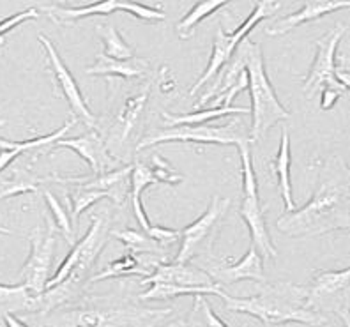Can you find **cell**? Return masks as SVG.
<instances>
[{"label":"cell","instance_id":"cell-33","mask_svg":"<svg viewBox=\"0 0 350 327\" xmlns=\"http://www.w3.org/2000/svg\"><path fill=\"white\" fill-rule=\"evenodd\" d=\"M44 198H46L48 207H50L51 214H53V220H55V223H57V228L62 232V235L66 237V241L73 244V239H71V235H73V221H71V218L68 216L66 209L62 207V204H60L55 196L51 195V192H44Z\"/></svg>","mask_w":350,"mask_h":327},{"label":"cell","instance_id":"cell-42","mask_svg":"<svg viewBox=\"0 0 350 327\" xmlns=\"http://www.w3.org/2000/svg\"><path fill=\"white\" fill-rule=\"evenodd\" d=\"M165 327H186V322H184V320H175V322L168 324V326Z\"/></svg>","mask_w":350,"mask_h":327},{"label":"cell","instance_id":"cell-38","mask_svg":"<svg viewBox=\"0 0 350 327\" xmlns=\"http://www.w3.org/2000/svg\"><path fill=\"white\" fill-rule=\"evenodd\" d=\"M342 90L333 89V87H324L322 89V99H321V108L322 110H331L338 103V99L342 98Z\"/></svg>","mask_w":350,"mask_h":327},{"label":"cell","instance_id":"cell-14","mask_svg":"<svg viewBox=\"0 0 350 327\" xmlns=\"http://www.w3.org/2000/svg\"><path fill=\"white\" fill-rule=\"evenodd\" d=\"M308 298L306 306L319 311V306L325 301H331L347 289H350V267L343 271H321L317 272L312 285L306 287Z\"/></svg>","mask_w":350,"mask_h":327},{"label":"cell","instance_id":"cell-25","mask_svg":"<svg viewBox=\"0 0 350 327\" xmlns=\"http://www.w3.org/2000/svg\"><path fill=\"white\" fill-rule=\"evenodd\" d=\"M128 274H142V276H149L150 271L137 259V255H124L122 259L113 260L105 267V271H101L99 274L90 278V283L101 280H108V278H119V276H128Z\"/></svg>","mask_w":350,"mask_h":327},{"label":"cell","instance_id":"cell-20","mask_svg":"<svg viewBox=\"0 0 350 327\" xmlns=\"http://www.w3.org/2000/svg\"><path fill=\"white\" fill-rule=\"evenodd\" d=\"M235 114H252L250 108H241V107H216V108H205V110H197L193 114L186 115H170L167 112H163L161 117L168 126H193V124H205L211 122L214 119H221L226 115H235Z\"/></svg>","mask_w":350,"mask_h":327},{"label":"cell","instance_id":"cell-37","mask_svg":"<svg viewBox=\"0 0 350 327\" xmlns=\"http://www.w3.org/2000/svg\"><path fill=\"white\" fill-rule=\"evenodd\" d=\"M334 77L345 90H350V57H342L340 64H336Z\"/></svg>","mask_w":350,"mask_h":327},{"label":"cell","instance_id":"cell-7","mask_svg":"<svg viewBox=\"0 0 350 327\" xmlns=\"http://www.w3.org/2000/svg\"><path fill=\"white\" fill-rule=\"evenodd\" d=\"M228 205V198L213 196L207 211L195 223L180 230V250L175 257V262H191L195 257L202 255L204 250H211Z\"/></svg>","mask_w":350,"mask_h":327},{"label":"cell","instance_id":"cell-31","mask_svg":"<svg viewBox=\"0 0 350 327\" xmlns=\"http://www.w3.org/2000/svg\"><path fill=\"white\" fill-rule=\"evenodd\" d=\"M14 177L9 179L8 183L2 184L0 187V198H5V196H13V195H22V193L27 192H38L39 184L43 183V179L34 177L30 175L29 172L25 170H14Z\"/></svg>","mask_w":350,"mask_h":327},{"label":"cell","instance_id":"cell-26","mask_svg":"<svg viewBox=\"0 0 350 327\" xmlns=\"http://www.w3.org/2000/svg\"><path fill=\"white\" fill-rule=\"evenodd\" d=\"M75 122H77V117L75 119H69L68 122L62 126L60 129H57L55 133H51L48 136H38L34 140H25V142H9V140H2L0 138V149H8V151H16L18 154H23V153H29V151H39L46 147L50 144H55L57 140H60L69 129L73 128Z\"/></svg>","mask_w":350,"mask_h":327},{"label":"cell","instance_id":"cell-21","mask_svg":"<svg viewBox=\"0 0 350 327\" xmlns=\"http://www.w3.org/2000/svg\"><path fill=\"white\" fill-rule=\"evenodd\" d=\"M149 92H150V87H147L144 92L135 96V98H129L128 101H126V105L122 107V110H120L119 114L116 128H113V142L122 144V142L128 138L133 126H135L137 120L142 117V112H144L147 99H149Z\"/></svg>","mask_w":350,"mask_h":327},{"label":"cell","instance_id":"cell-23","mask_svg":"<svg viewBox=\"0 0 350 327\" xmlns=\"http://www.w3.org/2000/svg\"><path fill=\"white\" fill-rule=\"evenodd\" d=\"M14 311H34V296L25 285H0V320Z\"/></svg>","mask_w":350,"mask_h":327},{"label":"cell","instance_id":"cell-34","mask_svg":"<svg viewBox=\"0 0 350 327\" xmlns=\"http://www.w3.org/2000/svg\"><path fill=\"white\" fill-rule=\"evenodd\" d=\"M119 11L131 13L138 20H146V22H161V20L167 18L159 9L147 8L144 4H138V2H129V0H119Z\"/></svg>","mask_w":350,"mask_h":327},{"label":"cell","instance_id":"cell-27","mask_svg":"<svg viewBox=\"0 0 350 327\" xmlns=\"http://www.w3.org/2000/svg\"><path fill=\"white\" fill-rule=\"evenodd\" d=\"M98 32L103 39V44H105V55L111 57V59L117 60H126L133 57V47H129L126 43L122 36L119 34V30L111 23H107V25H99Z\"/></svg>","mask_w":350,"mask_h":327},{"label":"cell","instance_id":"cell-29","mask_svg":"<svg viewBox=\"0 0 350 327\" xmlns=\"http://www.w3.org/2000/svg\"><path fill=\"white\" fill-rule=\"evenodd\" d=\"M186 327H228L218 315L214 313L204 296H195L193 310L188 317Z\"/></svg>","mask_w":350,"mask_h":327},{"label":"cell","instance_id":"cell-12","mask_svg":"<svg viewBox=\"0 0 350 327\" xmlns=\"http://www.w3.org/2000/svg\"><path fill=\"white\" fill-rule=\"evenodd\" d=\"M207 272L211 274L214 283H218L219 287L237 283V281L243 280L258 281V283L265 281L264 259H262V255L256 251L253 244L246 251V255L237 263H234V265H216V267L209 269Z\"/></svg>","mask_w":350,"mask_h":327},{"label":"cell","instance_id":"cell-8","mask_svg":"<svg viewBox=\"0 0 350 327\" xmlns=\"http://www.w3.org/2000/svg\"><path fill=\"white\" fill-rule=\"evenodd\" d=\"M345 25H336L333 30H329L324 38L319 39L315 43V60H313L310 75L306 77V81H304L303 86V92L306 94V98H312L317 90L324 89V87H333V89L345 92V89L340 86V81L334 77V69H336V50L340 41H342L343 34H345Z\"/></svg>","mask_w":350,"mask_h":327},{"label":"cell","instance_id":"cell-43","mask_svg":"<svg viewBox=\"0 0 350 327\" xmlns=\"http://www.w3.org/2000/svg\"><path fill=\"white\" fill-rule=\"evenodd\" d=\"M4 126H5V120L0 119V128H4Z\"/></svg>","mask_w":350,"mask_h":327},{"label":"cell","instance_id":"cell-6","mask_svg":"<svg viewBox=\"0 0 350 327\" xmlns=\"http://www.w3.org/2000/svg\"><path fill=\"white\" fill-rule=\"evenodd\" d=\"M165 142H191V144H218L241 147L243 144H248L250 135L241 131L237 120H234L232 126H207V122L193 124V126H172L168 129L146 136L138 144L137 149L142 151L144 147H152V145L165 144Z\"/></svg>","mask_w":350,"mask_h":327},{"label":"cell","instance_id":"cell-32","mask_svg":"<svg viewBox=\"0 0 350 327\" xmlns=\"http://www.w3.org/2000/svg\"><path fill=\"white\" fill-rule=\"evenodd\" d=\"M120 317H122L120 311L113 313V311L107 310H83L77 313L73 327H105L108 324L117 322Z\"/></svg>","mask_w":350,"mask_h":327},{"label":"cell","instance_id":"cell-24","mask_svg":"<svg viewBox=\"0 0 350 327\" xmlns=\"http://www.w3.org/2000/svg\"><path fill=\"white\" fill-rule=\"evenodd\" d=\"M230 0H200L197 4L193 5V9L189 11L186 16L177 23V32H179L180 39H188L193 36V29L205 20V18L213 14L214 11H218L219 8H223L225 4H228Z\"/></svg>","mask_w":350,"mask_h":327},{"label":"cell","instance_id":"cell-40","mask_svg":"<svg viewBox=\"0 0 350 327\" xmlns=\"http://www.w3.org/2000/svg\"><path fill=\"white\" fill-rule=\"evenodd\" d=\"M4 324H5V327H29L25 322H23V320H20L18 317H14L13 313L4 315Z\"/></svg>","mask_w":350,"mask_h":327},{"label":"cell","instance_id":"cell-10","mask_svg":"<svg viewBox=\"0 0 350 327\" xmlns=\"http://www.w3.org/2000/svg\"><path fill=\"white\" fill-rule=\"evenodd\" d=\"M39 41L43 43L44 50H46L51 68H53V71H55L57 83H59L60 90H62V96H64L66 101L69 103L71 110H73V115L77 117V119H80L81 122L85 124L87 128L96 129L98 128V119H96L94 114H92V112L89 110V107H87L85 99H83V96H81L80 92V87H78L77 80H75V77L71 75V71L66 68L64 60L60 59L55 47L51 44V41L46 38V36L39 34Z\"/></svg>","mask_w":350,"mask_h":327},{"label":"cell","instance_id":"cell-30","mask_svg":"<svg viewBox=\"0 0 350 327\" xmlns=\"http://www.w3.org/2000/svg\"><path fill=\"white\" fill-rule=\"evenodd\" d=\"M110 234L116 235L119 241L124 242L133 253H159L163 250L159 242H156L149 235L140 234L137 230H116V232H110Z\"/></svg>","mask_w":350,"mask_h":327},{"label":"cell","instance_id":"cell-41","mask_svg":"<svg viewBox=\"0 0 350 327\" xmlns=\"http://www.w3.org/2000/svg\"><path fill=\"white\" fill-rule=\"evenodd\" d=\"M340 317H342L343 319V322H345V326L347 327H350V315H349V311H340Z\"/></svg>","mask_w":350,"mask_h":327},{"label":"cell","instance_id":"cell-4","mask_svg":"<svg viewBox=\"0 0 350 327\" xmlns=\"http://www.w3.org/2000/svg\"><path fill=\"white\" fill-rule=\"evenodd\" d=\"M241 161H243V202H241L239 214L246 221V225L252 234V244L260 253L262 259H276L278 251L269 237V230L265 225L264 209L258 198V184H256L255 170H253L252 153H250V142L239 147Z\"/></svg>","mask_w":350,"mask_h":327},{"label":"cell","instance_id":"cell-22","mask_svg":"<svg viewBox=\"0 0 350 327\" xmlns=\"http://www.w3.org/2000/svg\"><path fill=\"white\" fill-rule=\"evenodd\" d=\"M113 11H119V0H101L90 5H83V8H50L48 14L59 23H71L87 16L111 14Z\"/></svg>","mask_w":350,"mask_h":327},{"label":"cell","instance_id":"cell-19","mask_svg":"<svg viewBox=\"0 0 350 327\" xmlns=\"http://www.w3.org/2000/svg\"><path fill=\"white\" fill-rule=\"evenodd\" d=\"M221 287H184V285L172 283H150L147 292L140 293L142 301H163V299H174L180 296H221Z\"/></svg>","mask_w":350,"mask_h":327},{"label":"cell","instance_id":"cell-9","mask_svg":"<svg viewBox=\"0 0 350 327\" xmlns=\"http://www.w3.org/2000/svg\"><path fill=\"white\" fill-rule=\"evenodd\" d=\"M53 251H55V228L50 225L46 232H41L39 228L34 230V234L30 237V257L20 272L23 285L32 296H39L46 289L51 262H53Z\"/></svg>","mask_w":350,"mask_h":327},{"label":"cell","instance_id":"cell-39","mask_svg":"<svg viewBox=\"0 0 350 327\" xmlns=\"http://www.w3.org/2000/svg\"><path fill=\"white\" fill-rule=\"evenodd\" d=\"M18 156H20V154H18L16 151L0 149V172L4 170V168H8V166L11 165Z\"/></svg>","mask_w":350,"mask_h":327},{"label":"cell","instance_id":"cell-3","mask_svg":"<svg viewBox=\"0 0 350 327\" xmlns=\"http://www.w3.org/2000/svg\"><path fill=\"white\" fill-rule=\"evenodd\" d=\"M244 55V68L248 73V89L252 96V128H250V142L260 140L274 124L291 119V114L283 108L265 73L264 57L260 44L252 43L248 38L239 44Z\"/></svg>","mask_w":350,"mask_h":327},{"label":"cell","instance_id":"cell-18","mask_svg":"<svg viewBox=\"0 0 350 327\" xmlns=\"http://www.w3.org/2000/svg\"><path fill=\"white\" fill-rule=\"evenodd\" d=\"M131 179V207H133V214L137 218V221L140 223V226L144 230H149L150 228V223H149V218L146 214V209H144V204H142V193L144 189L149 186H152L154 183H159L158 175L152 168L146 165H133V172L129 175Z\"/></svg>","mask_w":350,"mask_h":327},{"label":"cell","instance_id":"cell-35","mask_svg":"<svg viewBox=\"0 0 350 327\" xmlns=\"http://www.w3.org/2000/svg\"><path fill=\"white\" fill-rule=\"evenodd\" d=\"M38 16H39L38 9H25V11H22V13L5 18V20L0 22V38L8 34V32H11V30H13L14 27L20 25V23L27 22V20H36Z\"/></svg>","mask_w":350,"mask_h":327},{"label":"cell","instance_id":"cell-15","mask_svg":"<svg viewBox=\"0 0 350 327\" xmlns=\"http://www.w3.org/2000/svg\"><path fill=\"white\" fill-rule=\"evenodd\" d=\"M71 149L77 154H80L83 159L90 165V170L92 174L99 175L105 174V172H110L111 165H113V159L108 156L107 149H105V144L99 138V135L96 133H90V135H83L80 138H75V140H57L55 149Z\"/></svg>","mask_w":350,"mask_h":327},{"label":"cell","instance_id":"cell-11","mask_svg":"<svg viewBox=\"0 0 350 327\" xmlns=\"http://www.w3.org/2000/svg\"><path fill=\"white\" fill-rule=\"evenodd\" d=\"M142 285L150 283H172L184 285V287H216L211 274L207 271L195 267L189 262H174V263H156L154 271L149 276L140 281ZM219 287V285H218Z\"/></svg>","mask_w":350,"mask_h":327},{"label":"cell","instance_id":"cell-17","mask_svg":"<svg viewBox=\"0 0 350 327\" xmlns=\"http://www.w3.org/2000/svg\"><path fill=\"white\" fill-rule=\"evenodd\" d=\"M271 170L278 175V187L282 193L283 204H285V213L295 211L294 198H292V183H291V136L286 128L282 129V142H280V151L273 163Z\"/></svg>","mask_w":350,"mask_h":327},{"label":"cell","instance_id":"cell-13","mask_svg":"<svg viewBox=\"0 0 350 327\" xmlns=\"http://www.w3.org/2000/svg\"><path fill=\"white\" fill-rule=\"evenodd\" d=\"M349 8L350 0H308L299 11H295L294 14H288V16L278 20L274 25L267 27L265 32L269 36H283L286 32H291L292 29H295V27L303 25V23L313 22V20H319V18L325 16V14Z\"/></svg>","mask_w":350,"mask_h":327},{"label":"cell","instance_id":"cell-2","mask_svg":"<svg viewBox=\"0 0 350 327\" xmlns=\"http://www.w3.org/2000/svg\"><path fill=\"white\" fill-rule=\"evenodd\" d=\"M219 298L223 299L228 311L252 315L265 326H280L288 322L322 326L327 322V317H324L321 311L306 306V287L294 283L264 285L260 292L253 298H232L225 292Z\"/></svg>","mask_w":350,"mask_h":327},{"label":"cell","instance_id":"cell-5","mask_svg":"<svg viewBox=\"0 0 350 327\" xmlns=\"http://www.w3.org/2000/svg\"><path fill=\"white\" fill-rule=\"evenodd\" d=\"M280 9V2H273V0H260L258 4L255 5V9L252 11L246 20L241 23L234 32L226 34L221 27H218L216 30V36H214V44H213V53H211L209 64L205 68L204 75L197 80V83L189 89V96H195L198 89H202V86H205L207 81H211L213 78L218 77V73L221 71L223 66H226V62L232 59L234 51L237 50V47L241 44L243 39L248 38V34L255 29V25L262 20H265L267 16H271L273 13H276Z\"/></svg>","mask_w":350,"mask_h":327},{"label":"cell","instance_id":"cell-16","mask_svg":"<svg viewBox=\"0 0 350 327\" xmlns=\"http://www.w3.org/2000/svg\"><path fill=\"white\" fill-rule=\"evenodd\" d=\"M147 60L137 59V57H131V59L126 60H117L107 57L105 53L98 55L94 66H90L87 69V75H99V77H120V78H140L146 75L147 71Z\"/></svg>","mask_w":350,"mask_h":327},{"label":"cell","instance_id":"cell-28","mask_svg":"<svg viewBox=\"0 0 350 327\" xmlns=\"http://www.w3.org/2000/svg\"><path fill=\"white\" fill-rule=\"evenodd\" d=\"M69 200H71V221L77 225L78 218L85 209L92 207L96 202L101 198H116L110 192H103V189H92V187L77 186L73 192H69Z\"/></svg>","mask_w":350,"mask_h":327},{"label":"cell","instance_id":"cell-1","mask_svg":"<svg viewBox=\"0 0 350 327\" xmlns=\"http://www.w3.org/2000/svg\"><path fill=\"white\" fill-rule=\"evenodd\" d=\"M278 230L291 237H313L334 230H350V168L340 157L327 159L321 184L303 209L285 213Z\"/></svg>","mask_w":350,"mask_h":327},{"label":"cell","instance_id":"cell-36","mask_svg":"<svg viewBox=\"0 0 350 327\" xmlns=\"http://www.w3.org/2000/svg\"><path fill=\"white\" fill-rule=\"evenodd\" d=\"M146 234L149 235V237H152L156 242H159L161 246H170L175 241H180V230L163 228V226L150 225V228L147 230Z\"/></svg>","mask_w":350,"mask_h":327}]
</instances>
